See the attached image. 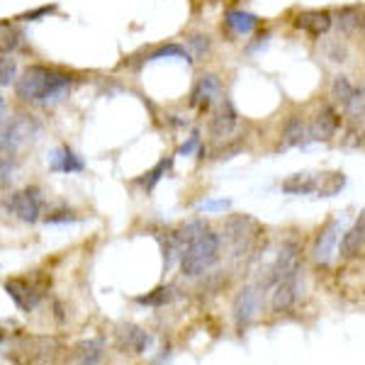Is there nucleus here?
Returning a JSON list of instances; mask_svg holds the SVG:
<instances>
[{"instance_id":"obj_36","label":"nucleus","mask_w":365,"mask_h":365,"mask_svg":"<svg viewBox=\"0 0 365 365\" xmlns=\"http://www.w3.org/2000/svg\"><path fill=\"white\" fill-rule=\"evenodd\" d=\"M76 217L71 212H54V215H46L44 222L46 225H61V222H73Z\"/></svg>"},{"instance_id":"obj_16","label":"nucleus","mask_w":365,"mask_h":365,"mask_svg":"<svg viewBox=\"0 0 365 365\" xmlns=\"http://www.w3.org/2000/svg\"><path fill=\"white\" fill-rule=\"evenodd\" d=\"M234 127H237V113H234L232 103L222 98L220 108H217L215 117H212V137H215V139H227L229 134L234 132Z\"/></svg>"},{"instance_id":"obj_15","label":"nucleus","mask_w":365,"mask_h":365,"mask_svg":"<svg viewBox=\"0 0 365 365\" xmlns=\"http://www.w3.org/2000/svg\"><path fill=\"white\" fill-rule=\"evenodd\" d=\"M339 125H341V117L334 108H322L319 113L314 115L309 125V139L314 141H327L331 139L334 134L339 132Z\"/></svg>"},{"instance_id":"obj_26","label":"nucleus","mask_w":365,"mask_h":365,"mask_svg":"<svg viewBox=\"0 0 365 365\" xmlns=\"http://www.w3.org/2000/svg\"><path fill=\"white\" fill-rule=\"evenodd\" d=\"M170 166H173V158H170V156L168 158H161V161H158L156 166L149 170V173H144V178H139V185L144 187V190H154L156 182L168 173Z\"/></svg>"},{"instance_id":"obj_31","label":"nucleus","mask_w":365,"mask_h":365,"mask_svg":"<svg viewBox=\"0 0 365 365\" xmlns=\"http://www.w3.org/2000/svg\"><path fill=\"white\" fill-rule=\"evenodd\" d=\"M0 27H3V54H8V51L13 54L17 46L22 44V37H25V34H22L20 27H15L13 22H8V20H5Z\"/></svg>"},{"instance_id":"obj_4","label":"nucleus","mask_w":365,"mask_h":365,"mask_svg":"<svg viewBox=\"0 0 365 365\" xmlns=\"http://www.w3.org/2000/svg\"><path fill=\"white\" fill-rule=\"evenodd\" d=\"M299 263H302L299 261V244L297 241H285L278 249V253H275L273 263L268 266L266 278H263L261 285L273 287L275 282H280L282 278H287V275L299 273Z\"/></svg>"},{"instance_id":"obj_6","label":"nucleus","mask_w":365,"mask_h":365,"mask_svg":"<svg viewBox=\"0 0 365 365\" xmlns=\"http://www.w3.org/2000/svg\"><path fill=\"white\" fill-rule=\"evenodd\" d=\"M44 200L39 187H25V190H17L10 195V200L5 202V210L13 212L17 220L22 222H37L42 215Z\"/></svg>"},{"instance_id":"obj_20","label":"nucleus","mask_w":365,"mask_h":365,"mask_svg":"<svg viewBox=\"0 0 365 365\" xmlns=\"http://www.w3.org/2000/svg\"><path fill=\"white\" fill-rule=\"evenodd\" d=\"M309 139V125L299 115H292L287 120L285 129H282V149H290V146H299Z\"/></svg>"},{"instance_id":"obj_3","label":"nucleus","mask_w":365,"mask_h":365,"mask_svg":"<svg viewBox=\"0 0 365 365\" xmlns=\"http://www.w3.org/2000/svg\"><path fill=\"white\" fill-rule=\"evenodd\" d=\"M261 234V227H258L256 220L246 215L232 217L225 227V241L229 244V253L232 258H246L256 246V239Z\"/></svg>"},{"instance_id":"obj_34","label":"nucleus","mask_w":365,"mask_h":365,"mask_svg":"<svg viewBox=\"0 0 365 365\" xmlns=\"http://www.w3.org/2000/svg\"><path fill=\"white\" fill-rule=\"evenodd\" d=\"M54 13H56V5H42V8H34V10H29V13L20 15L17 20L20 22H37V20H42V17H49Z\"/></svg>"},{"instance_id":"obj_27","label":"nucleus","mask_w":365,"mask_h":365,"mask_svg":"<svg viewBox=\"0 0 365 365\" xmlns=\"http://www.w3.org/2000/svg\"><path fill=\"white\" fill-rule=\"evenodd\" d=\"M170 299H173V287L161 285V287H156V290H151V292H146V295L137 297V302L146 304V307H163V304H168Z\"/></svg>"},{"instance_id":"obj_24","label":"nucleus","mask_w":365,"mask_h":365,"mask_svg":"<svg viewBox=\"0 0 365 365\" xmlns=\"http://www.w3.org/2000/svg\"><path fill=\"white\" fill-rule=\"evenodd\" d=\"M205 232H210L207 229V222H202V220H192V222H187V225H182L180 229H175V239H178V244L185 249L187 244H192L197 237H202Z\"/></svg>"},{"instance_id":"obj_11","label":"nucleus","mask_w":365,"mask_h":365,"mask_svg":"<svg viewBox=\"0 0 365 365\" xmlns=\"http://www.w3.org/2000/svg\"><path fill=\"white\" fill-rule=\"evenodd\" d=\"M20 351L34 363H49L58 356V341L54 336H22Z\"/></svg>"},{"instance_id":"obj_18","label":"nucleus","mask_w":365,"mask_h":365,"mask_svg":"<svg viewBox=\"0 0 365 365\" xmlns=\"http://www.w3.org/2000/svg\"><path fill=\"white\" fill-rule=\"evenodd\" d=\"M225 25L232 34L237 37H249L253 29L258 27V17L246 13V10H229L225 15Z\"/></svg>"},{"instance_id":"obj_37","label":"nucleus","mask_w":365,"mask_h":365,"mask_svg":"<svg viewBox=\"0 0 365 365\" xmlns=\"http://www.w3.org/2000/svg\"><path fill=\"white\" fill-rule=\"evenodd\" d=\"M229 205H232L229 200H210V202L202 205V210L205 212H217V210H227Z\"/></svg>"},{"instance_id":"obj_13","label":"nucleus","mask_w":365,"mask_h":365,"mask_svg":"<svg viewBox=\"0 0 365 365\" xmlns=\"http://www.w3.org/2000/svg\"><path fill=\"white\" fill-rule=\"evenodd\" d=\"M103 358H105V341L100 336L83 339L73 346V351H71L68 365H100Z\"/></svg>"},{"instance_id":"obj_17","label":"nucleus","mask_w":365,"mask_h":365,"mask_svg":"<svg viewBox=\"0 0 365 365\" xmlns=\"http://www.w3.org/2000/svg\"><path fill=\"white\" fill-rule=\"evenodd\" d=\"M51 170H58V173H83L86 161L71 146H61V149H56L51 154Z\"/></svg>"},{"instance_id":"obj_19","label":"nucleus","mask_w":365,"mask_h":365,"mask_svg":"<svg viewBox=\"0 0 365 365\" xmlns=\"http://www.w3.org/2000/svg\"><path fill=\"white\" fill-rule=\"evenodd\" d=\"M282 192L287 195H309V192H317L319 187V175L314 173H295L287 180H282Z\"/></svg>"},{"instance_id":"obj_5","label":"nucleus","mask_w":365,"mask_h":365,"mask_svg":"<svg viewBox=\"0 0 365 365\" xmlns=\"http://www.w3.org/2000/svg\"><path fill=\"white\" fill-rule=\"evenodd\" d=\"M261 312V292H258L256 285H244L234 297L232 304V314H234V324H237V331L244 334L246 329L251 327V322L258 317Z\"/></svg>"},{"instance_id":"obj_28","label":"nucleus","mask_w":365,"mask_h":365,"mask_svg":"<svg viewBox=\"0 0 365 365\" xmlns=\"http://www.w3.org/2000/svg\"><path fill=\"white\" fill-rule=\"evenodd\" d=\"M353 93H356V86L351 83L346 76H336L334 78V86H331V98L336 100V103L341 105V110L346 108V103L353 98Z\"/></svg>"},{"instance_id":"obj_7","label":"nucleus","mask_w":365,"mask_h":365,"mask_svg":"<svg viewBox=\"0 0 365 365\" xmlns=\"http://www.w3.org/2000/svg\"><path fill=\"white\" fill-rule=\"evenodd\" d=\"M299 290H302V273L287 275V278H282L280 282H275L273 292H270V309H273L275 314L290 312L297 304Z\"/></svg>"},{"instance_id":"obj_14","label":"nucleus","mask_w":365,"mask_h":365,"mask_svg":"<svg viewBox=\"0 0 365 365\" xmlns=\"http://www.w3.org/2000/svg\"><path fill=\"white\" fill-rule=\"evenodd\" d=\"M334 25V17L329 10H304L295 17V27L302 32L312 34V37H322Z\"/></svg>"},{"instance_id":"obj_9","label":"nucleus","mask_w":365,"mask_h":365,"mask_svg":"<svg viewBox=\"0 0 365 365\" xmlns=\"http://www.w3.org/2000/svg\"><path fill=\"white\" fill-rule=\"evenodd\" d=\"M222 100V81L215 73H205L190 93V105L200 113H207Z\"/></svg>"},{"instance_id":"obj_2","label":"nucleus","mask_w":365,"mask_h":365,"mask_svg":"<svg viewBox=\"0 0 365 365\" xmlns=\"http://www.w3.org/2000/svg\"><path fill=\"white\" fill-rule=\"evenodd\" d=\"M222 249V237L215 232H205L202 237H197L192 244L185 246L180 256V270L185 278H202L207 275V270L215 266L220 258Z\"/></svg>"},{"instance_id":"obj_38","label":"nucleus","mask_w":365,"mask_h":365,"mask_svg":"<svg viewBox=\"0 0 365 365\" xmlns=\"http://www.w3.org/2000/svg\"><path fill=\"white\" fill-rule=\"evenodd\" d=\"M13 156H3V187H8V180L13 178Z\"/></svg>"},{"instance_id":"obj_23","label":"nucleus","mask_w":365,"mask_h":365,"mask_svg":"<svg viewBox=\"0 0 365 365\" xmlns=\"http://www.w3.org/2000/svg\"><path fill=\"white\" fill-rule=\"evenodd\" d=\"M344 185H346V175L341 173V170L319 173V187H317V192H319L322 197H334L344 190Z\"/></svg>"},{"instance_id":"obj_30","label":"nucleus","mask_w":365,"mask_h":365,"mask_svg":"<svg viewBox=\"0 0 365 365\" xmlns=\"http://www.w3.org/2000/svg\"><path fill=\"white\" fill-rule=\"evenodd\" d=\"M363 27V13L358 8H341L339 10V29L344 32H356Z\"/></svg>"},{"instance_id":"obj_33","label":"nucleus","mask_w":365,"mask_h":365,"mask_svg":"<svg viewBox=\"0 0 365 365\" xmlns=\"http://www.w3.org/2000/svg\"><path fill=\"white\" fill-rule=\"evenodd\" d=\"M192 154H200L202 156V139H200L197 132H192L190 137H187V141H182L180 149H178V156H192Z\"/></svg>"},{"instance_id":"obj_35","label":"nucleus","mask_w":365,"mask_h":365,"mask_svg":"<svg viewBox=\"0 0 365 365\" xmlns=\"http://www.w3.org/2000/svg\"><path fill=\"white\" fill-rule=\"evenodd\" d=\"M187 46L195 51V56H205L210 51V37H202V34H192L187 39Z\"/></svg>"},{"instance_id":"obj_10","label":"nucleus","mask_w":365,"mask_h":365,"mask_svg":"<svg viewBox=\"0 0 365 365\" xmlns=\"http://www.w3.org/2000/svg\"><path fill=\"white\" fill-rule=\"evenodd\" d=\"M5 292H8V297L17 304V309H22V312H32L42 302V290L22 278L5 280Z\"/></svg>"},{"instance_id":"obj_29","label":"nucleus","mask_w":365,"mask_h":365,"mask_svg":"<svg viewBox=\"0 0 365 365\" xmlns=\"http://www.w3.org/2000/svg\"><path fill=\"white\" fill-rule=\"evenodd\" d=\"M344 113L351 117V120L356 122H365V86L358 88L356 86V93H353V98L346 103Z\"/></svg>"},{"instance_id":"obj_21","label":"nucleus","mask_w":365,"mask_h":365,"mask_svg":"<svg viewBox=\"0 0 365 365\" xmlns=\"http://www.w3.org/2000/svg\"><path fill=\"white\" fill-rule=\"evenodd\" d=\"M341 256L344 258H356L365 253V232L358 225H353L349 232L344 234V239H341V246H339Z\"/></svg>"},{"instance_id":"obj_32","label":"nucleus","mask_w":365,"mask_h":365,"mask_svg":"<svg viewBox=\"0 0 365 365\" xmlns=\"http://www.w3.org/2000/svg\"><path fill=\"white\" fill-rule=\"evenodd\" d=\"M17 63L13 56L3 54V61H0V86L8 88V86H15L17 83Z\"/></svg>"},{"instance_id":"obj_8","label":"nucleus","mask_w":365,"mask_h":365,"mask_svg":"<svg viewBox=\"0 0 365 365\" xmlns=\"http://www.w3.org/2000/svg\"><path fill=\"white\" fill-rule=\"evenodd\" d=\"M341 227H344V222L331 220L319 234H317L314 246H312V261H314L317 266H329V263L334 261V256H336V244H339Z\"/></svg>"},{"instance_id":"obj_25","label":"nucleus","mask_w":365,"mask_h":365,"mask_svg":"<svg viewBox=\"0 0 365 365\" xmlns=\"http://www.w3.org/2000/svg\"><path fill=\"white\" fill-rule=\"evenodd\" d=\"M161 58H180V61H187L190 63V51L185 49V46L180 44H163L158 46L156 51H151L149 56H146V61H161Z\"/></svg>"},{"instance_id":"obj_22","label":"nucleus","mask_w":365,"mask_h":365,"mask_svg":"<svg viewBox=\"0 0 365 365\" xmlns=\"http://www.w3.org/2000/svg\"><path fill=\"white\" fill-rule=\"evenodd\" d=\"M120 339L125 344V349H129L132 353H144L151 346V336L139 327H125L120 331Z\"/></svg>"},{"instance_id":"obj_1","label":"nucleus","mask_w":365,"mask_h":365,"mask_svg":"<svg viewBox=\"0 0 365 365\" xmlns=\"http://www.w3.org/2000/svg\"><path fill=\"white\" fill-rule=\"evenodd\" d=\"M71 76L58 68L34 63L27 66L20 81L15 83V93L22 103H56L68 93Z\"/></svg>"},{"instance_id":"obj_12","label":"nucleus","mask_w":365,"mask_h":365,"mask_svg":"<svg viewBox=\"0 0 365 365\" xmlns=\"http://www.w3.org/2000/svg\"><path fill=\"white\" fill-rule=\"evenodd\" d=\"M29 134H32V120H25V117H17L13 122H3V156H13L17 151V146L25 141Z\"/></svg>"}]
</instances>
